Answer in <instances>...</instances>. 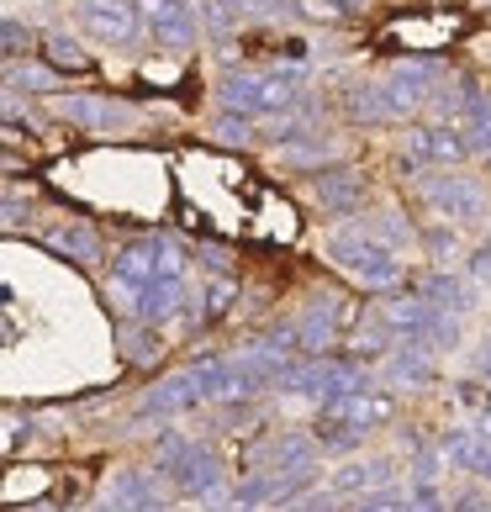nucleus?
<instances>
[{"label": "nucleus", "mask_w": 491, "mask_h": 512, "mask_svg": "<svg viewBox=\"0 0 491 512\" xmlns=\"http://www.w3.org/2000/svg\"><path fill=\"white\" fill-rule=\"evenodd\" d=\"M222 106L228 111H249V117H275L301 101V74L296 69H233L222 80Z\"/></svg>", "instance_id": "obj_1"}, {"label": "nucleus", "mask_w": 491, "mask_h": 512, "mask_svg": "<svg viewBox=\"0 0 491 512\" xmlns=\"http://www.w3.org/2000/svg\"><path fill=\"white\" fill-rule=\"evenodd\" d=\"M312 196H317V206H323V212L354 217V212H365L370 180H365V169H354V164H333V169H323V175L312 180Z\"/></svg>", "instance_id": "obj_7"}, {"label": "nucleus", "mask_w": 491, "mask_h": 512, "mask_svg": "<svg viewBox=\"0 0 491 512\" xmlns=\"http://www.w3.org/2000/svg\"><path fill=\"white\" fill-rule=\"evenodd\" d=\"M191 307V286H185V275H154L148 286H138V307H132V322H143V328H154V322H169Z\"/></svg>", "instance_id": "obj_10"}, {"label": "nucleus", "mask_w": 491, "mask_h": 512, "mask_svg": "<svg viewBox=\"0 0 491 512\" xmlns=\"http://www.w3.org/2000/svg\"><path fill=\"white\" fill-rule=\"evenodd\" d=\"M259 460L270 465V470H280V476H286V470H307L317 460V439H312V433H286V439H275L270 449H259L254 465Z\"/></svg>", "instance_id": "obj_18"}, {"label": "nucleus", "mask_w": 491, "mask_h": 512, "mask_svg": "<svg viewBox=\"0 0 491 512\" xmlns=\"http://www.w3.org/2000/svg\"><path fill=\"white\" fill-rule=\"evenodd\" d=\"M476 449H481V433H476V428H455V433H444V439H439L444 465H460V470H470Z\"/></svg>", "instance_id": "obj_25"}, {"label": "nucleus", "mask_w": 491, "mask_h": 512, "mask_svg": "<svg viewBox=\"0 0 491 512\" xmlns=\"http://www.w3.org/2000/svg\"><path fill=\"white\" fill-rule=\"evenodd\" d=\"M423 249H428V259L433 264H455V254H460V233L455 227H423Z\"/></svg>", "instance_id": "obj_28"}, {"label": "nucleus", "mask_w": 491, "mask_h": 512, "mask_svg": "<svg viewBox=\"0 0 491 512\" xmlns=\"http://www.w3.org/2000/svg\"><path fill=\"white\" fill-rule=\"evenodd\" d=\"M433 74H439V69H433L428 59H402V64L386 69L381 96H386V106H391V122H396V117H418V111L428 106Z\"/></svg>", "instance_id": "obj_5"}, {"label": "nucleus", "mask_w": 491, "mask_h": 512, "mask_svg": "<svg viewBox=\"0 0 491 512\" xmlns=\"http://www.w3.org/2000/svg\"><path fill=\"white\" fill-rule=\"evenodd\" d=\"M470 428H476V433H481V439H491V402H486V407L476 412V423H470Z\"/></svg>", "instance_id": "obj_39"}, {"label": "nucleus", "mask_w": 491, "mask_h": 512, "mask_svg": "<svg viewBox=\"0 0 491 512\" xmlns=\"http://www.w3.org/2000/svg\"><path fill=\"white\" fill-rule=\"evenodd\" d=\"M418 296L428 301V307H439V312H455L465 317L470 307H476V286H470L465 275H455V264H433L428 275H418Z\"/></svg>", "instance_id": "obj_11"}, {"label": "nucleus", "mask_w": 491, "mask_h": 512, "mask_svg": "<svg viewBox=\"0 0 491 512\" xmlns=\"http://www.w3.org/2000/svg\"><path fill=\"white\" fill-rule=\"evenodd\" d=\"M22 217H27V206H16V201L0 196V227H11V222H22Z\"/></svg>", "instance_id": "obj_36"}, {"label": "nucleus", "mask_w": 491, "mask_h": 512, "mask_svg": "<svg viewBox=\"0 0 491 512\" xmlns=\"http://www.w3.org/2000/svg\"><path fill=\"white\" fill-rule=\"evenodd\" d=\"M16 53H27V27L11 22V16H0V64L16 59Z\"/></svg>", "instance_id": "obj_31"}, {"label": "nucleus", "mask_w": 491, "mask_h": 512, "mask_svg": "<svg viewBox=\"0 0 491 512\" xmlns=\"http://www.w3.org/2000/svg\"><path fill=\"white\" fill-rule=\"evenodd\" d=\"M53 111H59L69 127H85V132H122V127L138 122V111L111 101V96H59Z\"/></svg>", "instance_id": "obj_9"}, {"label": "nucleus", "mask_w": 491, "mask_h": 512, "mask_svg": "<svg viewBox=\"0 0 491 512\" xmlns=\"http://www.w3.org/2000/svg\"><path fill=\"white\" fill-rule=\"evenodd\" d=\"M132 6H138L148 37H154L159 48H191L201 37V16H196L191 0H132Z\"/></svg>", "instance_id": "obj_4"}, {"label": "nucleus", "mask_w": 491, "mask_h": 512, "mask_svg": "<svg viewBox=\"0 0 491 512\" xmlns=\"http://www.w3.org/2000/svg\"><path fill=\"white\" fill-rule=\"evenodd\" d=\"M217 138L222 143H254L249 111H222V117H217Z\"/></svg>", "instance_id": "obj_30"}, {"label": "nucleus", "mask_w": 491, "mask_h": 512, "mask_svg": "<svg viewBox=\"0 0 491 512\" xmlns=\"http://www.w3.org/2000/svg\"><path fill=\"white\" fill-rule=\"evenodd\" d=\"M486 249H491V233H486Z\"/></svg>", "instance_id": "obj_40"}, {"label": "nucleus", "mask_w": 491, "mask_h": 512, "mask_svg": "<svg viewBox=\"0 0 491 512\" xmlns=\"http://www.w3.org/2000/svg\"><path fill=\"white\" fill-rule=\"evenodd\" d=\"M381 481H396V460L375 454V460L344 465V470H338V476L328 481V491H333V497H349V491H365V486H381Z\"/></svg>", "instance_id": "obj_19"}, {"label": "nucleus", "mask_w": 491, "mask_h": 512, "mask_svg": "<svg viewBox=\"0 0 491 512\" xmlns=\"http://www.w3.org/2000/svg\"><path fill=\"white\" fill-rule=\"evenodd\" d=\"M111 275L127 280V286H148V280L159 275V238H138V243H127V249L117 254V264H111Z\"/></svg>", "instance_id": "obj_20"}, {"label": "nucleus", "mask_w": 491, "mask_h": 512, "mask_svg": "<svg viewBox=\"0 0 491 512\" xmlns=\"http://www.w3.org/2000/svg\"><path fill=\"white\" fill-rule=\"evenodd\" d=\"M344 117L360 122V127L391 122V106H386V96H381V80H349V85H344Z\"/></svg>", "instance_id": "obj_17"}, {"label": "nucleus", "mask_w": 491, "mask_h": 512, "mask_svg": "<svg viewBox=\"0 0 491 512\" xmlns=\"http://www.w3.org/2000/svg\"><path fill=\"white\" fill-rule=\"evenodd\" d=\"M354 507H365V512H391V507H407V486H365V491H354Z\"/></svg>", "instance_id": "obj_27"}, {"label": "nucleus", "mask_w": 491, "mask_h": 512, "mask_svg": "<svg viewBox=\"0 0 491 512\" xmlns=\"http://www.w3.org/2000/svg\"><path fill=\"white\" fill-rule=\"evenodd\" d=\"M37 48H43V64H53L59 74H90V69H96V59H90L69 32H43V37H37Z\"/></svg>", "instance_id": "obj_21"}, {"label": "nucleus", "mask_w": 491, "mask_h": 512, "mask_svg": "<svg viewBox=\"0 0 491 512\" xmlns=\"http://www.w3.org/2000/svg\"><path fill=\"white\" fill-rule=\"evenodd\" d=\"M122 354H127V359H138V365H154V359H159V338H154V333H143V322H138V328H127V333H122Z\"/></svg>", "instance_id": "obj_29"}, {"label": "nucleus", "mask_w": 491, "mask_h": 512, "mask_svg": "<svg viewBox=\"0 0 491 512\" xmlns=\"http://www.w3.org/2000/svg\"><path fill=\"white\" fill-rule=\"evenodd\" d=\"M338 322H344V307L328 301V296H317L312 307H307V317L291 322V328H296V354H333Z\"/></svg>", "instance_id": "obj_12"}, {"label": "nucleus", "mask_w": 491, "mask_h": 512, "mask_svg": "<svg viewBox=\"0 0 491 512\" xmlns=\"http://www.w3.org/2000/svg\"><path fill=\"white\" fill-rule=\"evenodd\" d=\"M486 154H491V148H486Z\"/></svg>", "instance_id": "obj_41"}, {"label": "nucleus", "mask_w": 491, "mask_h": 512, "mask_svg": "<svg viewBox=\"0 0 491 512\" xmlns=\"http://www.w3.org/2000/svg\"><path fill=\"white\" fill-rule=\"evenodd\" d=\"M470 470H476L481 481H491V444L481 439V449H476V460H470Z\"/></svg>", "instance_id": "obj_35"}, {"label": "nucleus", "mask_w": 491, "mask_h": 512, "mask_svg": "<svg viewBox=\"0 0 491 512\" xmlns=\"http://www.w3.org/2000/svg\"><path fill=\"white\" fill-rule=\"evenodd\" d=\"M418 196H423V206H433L444 222H481V217L491 212V196L481 191L476 180L455 175V169L423 175V180H418Z\"/></svg>", "instance_id": "obj_3"}, {"label": "nucleus", "mask_w": 491, "mask_h": 512, "mask_svg": "<svg viewBox=\"0 0 491 512\" xmlns=\"http://www.w3.org/2000/svg\"><path fill=\"white\" fill-rule=\"evenodd\" d=\"M59 80H64V74L53 69V64H27L22 53L0 64V85H6V90H22V96H53V90H59Z\"/></svg>", "instance_id": "obj_16"}, {"label": "nucleus", "mask_w": 491, "mask_h": 512, "mask_svg": "<svg viewBox=\"0 0 491 512\" xmlns=\"http://www.w3.org/2000/svg\"><path fill=\"white\" fill-rule=\"evenodd\" d=\"M80 22L90 37H101V43H138V32H143V16L132 0H80Z\"/></svg>", "instance_id": "obj_8"}, {"label": "nucleus", "mask_w": 491, "mask_h": 512, "mask_svg": "<svg viewBox=\"0 0 491 512\" xmlns=\"http://www.w3.org/2000/svg\"><path fill=\"white\" fill-rule=\"evenodd\" d=\"M433 312H439V307H428L423 296H386L381 301V322L391 333H418Z\"/></svg>", "instance_id": "obj_23"}, {"label": "nucleus", "mask_w": 491, "mask_h": 512, "mask_svg": "<svg viewBox=\"0 0 491 512\" xmlns=\"http://www.w3.org/2000/svg\"><path fill=\"white\" fill-rule=\"evenodd\" d=\"M470 286H476V291L491 286V249H486V243L476 249V259H470Z\"/></svg>", "instance_id": "obj_33"}, {"label": "nucleus", "mask_w": 491, "mask_h": 512, "mask_svg": "<svg viewBox=\"0 0 491 512\" xmlns=\"http://www.w3.org/2000/svg\"><path fill=\"white\" fill-rule=\"evenodd\" d=\"M433 365H439V354L423 349L418 338H402L396 349H386V381L407 386V391H423L433 381Z\"/></svg>", "instance_id": "obj_13"}, {"label": "nucleus", "mask_w": 491, "mask_h": 512, "mask_svg": "<svg viewBox=\"0 0 491 512\" xmlns=\"http://www.w3.org/2000/svg\"><path fill=\"white\" fill-rule=\"evenodd\" d=\"M101 507H164V486L154 481V470H122L106 486Z\"/></svg>", "instance_id": "obj_15"}, {"label": "nucleus", "mask_w": 491, "mask_h": 512, "mask_svg": "<svg viewBox=\"0 0 491 512\" xmlns=\"http://www.w3.org/2000/svg\"><path fill=\"white\" fill-rule=\"evenodd\" d=\"M444 507H491V497L486 491H460V497H449Z\"/></svg>", "instance_id": "obj_34"}, {"label": "nucleus", "mask_w": 491, "mask_h": 512, "mask_svg": "<svg viewBox=\"0 0 491 512\" xmlns=\"http://www.w3.org/2000/svg\"><path fill=\"white\" fill-rule=\"evenodd\" d=\"M43 243H48V249L59 254V259H69V264H85V270H90V264H101V254H106V243H101V233H96L90 222L53 227V233H48Z\"/></svg>", "instance_id": "obj_14"}, {"label": "nucleus", "mask_w": 491, "mask_h": 512, "mask_svg": "<svg viewBox=\"0 0 491 512\" xmlns=\"http://www.w3.org/2000/svg\"><path fill=\"white\" fill-rule=\"evenodd\" d=\"M201 402H206V370L191 365L180 375H164V381L138 402V417H180V412H191Z\"/></svg>", "instance_id": "obj_6"}, {"label": "nucleus", "mask_w": 491, "mask_h": 512, "mask_svg": "<svg viewBox=\"0 0 491 512\" xmlns=\"http://www.w3.org/2000/svg\"><path fill=\"white\" fill-rule=\"evenodd\" d=\"M423 127H428V164L449 169V164H465L470 159L460 122H423Z\"/></svg>", "instance_id": "obj_22"}, {"label": "nucleus", "mask_w": 491, "mask_h": 512, "mask_svg": "<svg viewBox=\"0 0 491 512\" xmlns=\"http://www.w3.org/2000/svg\"><path fill=\"white\" fill-rule=\"evenodd\" d=\"M233 301H238V286H233L228 275H222V280H212L206 291H191V307H196V317H201V322H217L222 312L233 307Z\"/></svg>", "instance_id": "obj_24"}, {"label": "nucleus", "mask_w": 491, "mask_h": 512, "mask_svg": "<svg viewBox=\"0 0 491 512\" xmlns=\"http://www.w3.org/2000/svg\"><path fill=\"white\" fill-rule=\"evenodd\" d=\"M159 476H169L185 497H206V502H228V486H222V460L206 444H191L180 433H164L159 439Z\"/></svg>", "instance_id": "obj_2"}, {"label": "nucleus", "mask_w": 491, "mask_h": 512, "mask_svg": "<svg viewBox=\"0 0 491 512\" xmlns=\"http://www.w3.org/2000/svg\"><path fill=\"white\" fill-rule=\"evenodd\" d=\"M386 349H391V328H386V322L349 333V359H375V354H386Z\"/></svg>", "instance_id": "obj_26"}, {"label": "nucleus", "mask_w": 491, "mask_h": 512, "mask_svg": "<svg viewBox=\"0 0 491 512\" xmlns=\"http://www.w3.org/2000/svg\"><path fill=\"white\" fill-rule=\"evenodd\" d=\"M439 470H444V454H418V460H412V486H433Z\"/></svg>", "instance_id": "obj_32"}, {"label": "nucleus", "mask_w": 491, "mask_h": 512, "mask_svg": "<svg viewBox=\"0 0 491 512\" xmlns=\"http://www.w3.org/2000/svg\"><path fill=\"white\" fill-rule=\"evenodd\" d=\"M476 375H481V381L491 386V338H486V344L476 349Z\"/></svg>", "instance_id": "obj_37"}, {"label": "nucleus", "mask_w": 491, "mask_h": 512, "mask_svg": "<svg viewBox=\"0 0 491 512\" xmlns=\"http://www.w3.org/2000/svg\"><path fill=\"white\" fill-rule=\"evenodd\" d=\"M333 6L344 11V16H360V11H370V6H375V0H333Z\"/></svg>", "instance_id": "obj_38"}]
</instances>
